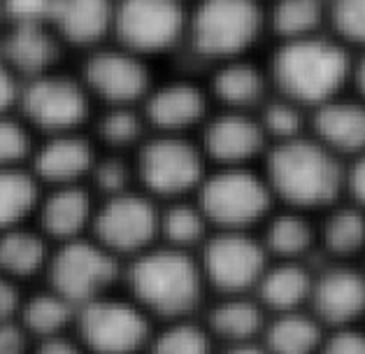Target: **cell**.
I'll use <instances>...</instances> for the list:
<instances>
[{"label":"cell","instance_id":"cell-1","mask_svg":"<svg viewBox=\"0 0 365 354\" xmlns=\"http://www.w3.org/2000/svg\"><path fill=\"white\" fill-rule=\"evenodd\" d=\"M119 287L156 324L198 315L210 298L198 252L165 243H154L123 263Z\"/></svg>","mask_w":365,"mask_h":354},{"label":"cell","instance_id":"cell-2","mask_svg":"<svg viewBox=\"0 0 365 354\" xmlns=\"http://www.w3.org/2000/svg\"><path fill=\"white\" fill-rule=\"evenodd\" d=\"M263 175L279 206L309 215L344 196V158L307 131L265 149Z\"/></svg>","mask_w":365,"mask_h":354},{"label":"cell","instance_id":"cell-3","mask_svg":"<svg viewBox=\"0 0 365 354\" xmlns=\"http://www.w3.org/2000/svg\"><path fill=\"white\" fill-rule=\"evenodd\" d=\"M351 68L354 61L342 40L312 33L305 38L282 40L268 77L279 96L312 110L342 93L344 84L351 79Z\"/></svg>","mask_w":365,"mask_h":354},{"label":"cell","instance_id":"cell-4","mask_svg":"<svg viewBox=\"0 0 365 354\" xmlns=\"http://www.w3.org/2000/svg\"><path fill=\"white\" fill-rule=\"evenodd\" d=\"M193 198L198 201L212 231H258L265 217L277 208L263 171L252 166H215L205 173Z\"/></svg>","mask_w":365,"mask_h":354},{"label":"cell","instance_id":"cell-5","mask_svg":"<svg viewBox=\"0 0 365 354\" xmlns=\"http://www.w3.org/2000/svg\"><path fill=\"white\" fill-rule=\"evenodd\" d=\"M135 182L158 203L193 196L210 161L198 140L189 133L151 131L133 152Z\"/></svg>","mask_w":365,"mask_h":354},{"label":"cell","instance_id":"cell-6","mask_svg":"<svg viewBox=\"0 0 365 354\" xmlns=\"http://www.w3.org/2000/svg\"><path fill=\"white\" fill-rule=\"evenodd\" d=\"M156 322L121 287L77 308L73 333L86 354H145Z\"/></svg>","mask_w":365,"mask_h":354},{"label":"cell","instance_id":"cell-7","mask_svg":"<svg viewBox=\"0 0 365 354\" xmlns=\"http://www.w3.org/2000/svg\"><path fill=\"white\" fill-rule=\"evenodd\" d=\"M265 26L258 0H195L186 21V40L205 59L242 56Z\"/></svg>","mask_w":365,"mask_h":354},{"label":"cell","instance_id":"cell-8","mask_svg":"<svg viewBox=\"0 0 365 354\" xmlns=\"http://www.w3.org/2000/svg\"><path fill=\"white\" fill-rule=\"evenodd\" d=\"M123 263L91 236L54 245L40 282L66 296L77 308L112 294L121 285Z\"/></svg>","mask_w":365,"mask_h":354},{"label":"cell","instance_id":"cell-9","mask_svg":"<svg viewBox=\"0 0 365 354\" xmlns=\"http://www.w3.org/2000/svg\"><path fill=\"white\" fill-rule=\"evenodd\" d=\"M16 112L40 136L77 131L84 128V123L91 119L93 98L82 77L61 73L54 68L24 79Z\"/></svg>","mask_w":365,"mask_h":354},{"label":"cell","instance_id":"cell-10","mask_svg":"<svg viewBox=\"0 0 365 354\" xmlns=\"http://www.w3.org/2000/svg\"><path fill=\"white\" fill-rule=\"evenodd\" d=\"M205 285L212 296L252 294L268 268L270 256L258 231H230L217 228L198 250Z\"/></svg>","mask_w":365,"mask_h":354},{"label":"cell","instance_id":"cell-11","mask_svg":"<svg viewBox=\"0 0 365 354\" xmlns=\"http://www.w3.org/2000/svg\"><path fill=\"white\" fill-rule=\"evenodd\" d=\"M88 236L126 263L158 243V201L140 187L98 198Z\"/></svg>","mask_w":365,"mask_h":354},{"label":"cell","instance_id":"cell-12","mask_svg":"<svg viewBox=\"0 0 365 354\" xmlns=\"http://www.w3.org/2000/svg\"><path fill=\"white\" fill-rule=\"evenodd\" d=\"M184 0H117L112 40L140 56H156L186 38Z\"/></svg>","mask_w":365,"mask_h":354},{"label":"cell","instance_id":"cell-13","mask_svg":"<svg viewBox=\"0 0 365 354\" xmlns=\"http://www.w3.org/2000/svg\"><path fill=\"white\" fill-rule=\"evenodd\" d=\"M79 77L101 105H142L154 84L149 59L114 40L88 49Z\"/></svg>","mask_w":365,"mask_h":354},{"label":"cell","instance_id":"cell-14","mask_svg":"<svg viewBox=\"0 0 365 354\" xmlns=\"http://www.w3.org/2000/svg\"><path fill=\"white\" fill-rule=\"evenodd\" d=\"M309 313L328 331L365 324V270L359 261H328L314 273Z\"/></svg>","mask_w":365,"mask_h":354},{"label":"cell","instance_id":"cell-15","mask_svg":"<svg viewBox=\"0 0 365 354\" xmlns=\"http://www.w3.org/2000/svg\"><path fill=\"white\" fill-rule=\"evenodd\" d=\"M98 152H101L98 143L93 136L84 133V128L47 133L40 140H35L29 168L42 187L88 184V175H91Z\"/></svg>","mask_w":365,"mask_h":354},{"label":"cell","instance_id":"cell-16","mask_svg":"<svg viewBox=\"0 0 365 354\" xmlns=\"http://www.w3.org/2000/svg\"><path fill=\"white\" fill-rule=\"evenodd\" d=\"M198 143L212 166H252L254 158L268 149V136L256 114L224 108L207 114Z\"/></svg>","mask_w":365,"mask_h":354},{"label":"cell","instance_id":"cell-17","mask_svg":"<svg viewBox=\"0 0 365 354\" xmlns=\"http://www.w3.org/2000/svg\"><path fill=\"white\" fill-rule=\"evenodd\" d=\"M210 91L193 79H165L154 82L142 101V112L151 131L165 133H189L200 128L207 119Z\"/></svg>","mask_w":365,"mask_h":354},{"label":"cell","instance_id":"cell-18","mask_svg":"<svg viewBox=\"0 0 365 354\" xmlns=\"http://www.w3.org/2000/svg\"><path fill=\"white\" fill-rule=\"evenodd\" d=\"M98 196L88 184H61L42 187V196L35 210L33 224L51 243H68L88 236Z\"/></svg>","mask_w":365,"mask_h":354},{"label":"cell","instance_id":"cell-19","mask_svg":"<svg viewBox=\"0 0 365 354\" xmlns=\"http://www.w3.org/2000/svg\"><path fill=\"white\" fill-rule=\"evenodd\" d=\"M63 42L47 21L3 24L0 29V56L24 79L54 70Z\"/></svg>","mask_w":365,"mask_h":354},{"label":"cell","instance_id":"cell-20","mask_svg":"<svg viewBox=\"0 0 365 354\" xmlns=\"http://www.w3.org/2000/svg\"><path fill=\"white\" fill-rule=\"evenodd\" d=\"M312 136L333 149L337 156H356L365 149V101L346 98L337 93L335 98L312 108L309 117Z\"/></svg>","mask_w":365,"mask_h":354},{"label":"cell","instance_id":"cell-21","mask_svg":"<svg viewBox=\"0 0 365 354\" xmlns=\"http://www.w3.org/2000/svg\"><path fill=\"white\" fill-rule=\"evenodd\" d=\"M117 0H51L49 26L63 44L91 49L112 38Z\"/></svg>","mask_w":365,"mask_h":354},{"label":"cell","instance_id":"cell-22","mask_svg":"<svg viewBox=\"0 0 365 354\" xmlns=\"http://www.w3.org/2000/svg\"><path fill=\"white\" fill-rule=\"evenodd\" d=\"M200 317L207 331L219 345L256 340L263 335L268 313L252 294L242 296H212L202 305Z\"/></svg>","mask_w":365,"mask_h":354},{"label":"cell","instance_id":"cell-23","mask_svg":"<svg viewBox=\"0 0 365 354\" xmlns=\"http://www.w3.org/2000/svg\"><path fill=\"white\" fill-rule=\"evenodd\" d=\"M317 268L309 261H277L270 259L254 289L258 303L268 315L309 310L312 285Z\"/></svg>","mask_w":365,"mask_h":354},{"label":"cell","instance_id":"cell-24","mask_svg":"<svg viewBox=\"0 0 365 354\" xmlns=\"http://www.w3.org/2000/svg\"><path fill=\"white\" fill-rule=\"evenodd\" d=\"M258 238L270 259L277 261H309L319 250L317 224L309 212L279 206L274 208L261 226Z\"/></svg>","mask_w":365,"mask_h":354},{"label":"cell","instance_id":"cell-25","mask_svg":"<svg viewBox=\"0 0 365 354\" xmlns=\"http://www.w3.org/2000/svg\"><path fill=\"white\" fill-rule=\"evenodd\" d=\"M54 243L38 226L19 224L0 231V273L24 287H33L47 270Z\"/></svg>","mask_w":365,"mask_h":354},{"label":"cell","instance_id":"cell-26","mask_svg":"<svg viewBox=\"0 0 365 354\" xmlns=\"http://www.w3.org/2000/svg\"><path fill=\"white\" fill-rule=\"evenodd\" d=\"M319 252L328 261H361L365 254V208L349 198L337 201L322 212L317 224Z\"/></svg>","mask_w":365,"mask_h":354},{"label":"cell","instance_id":"cell-27","mask_svg":"<svg viewBox=\"0 0 365 354\" xmlns=\"http://www.w3.org/2000/svg\"><path fill=\"white\" fill-rule=\"evenodd\" d=\"M268 79V73H263L256 64L235 56L219 61L207 91L228 110H252L265 101Z\"/></svg>","mask_w":365,"mask_h":354},{"label":"cell","instance_id":"cell-28","mask_svg":"<svg viewBox=\"0 0 365 354\" xmlns=\"http://www.w3.org/2000/svg\"><path fill=\"white\" fill-rule=\"evenodd\" d=\"M77 305L70 303L66 296L47 287L44 282H38L26 289L16 320L31 333L33 340L49 338V335L70 333L75 326Z\"/></svg>","mask_w":365,"mask_h":354},{"label":"cell","instance_id":"cell-29","mask_svg":"<svg viewBox=\"0 0 365 354\" xmlns=\"http://www.w3.org/2000/svg\"><path fill=\"white\" fill-rule=\"evenodd\" d=\"M328 329L309 310L268 315L263 343L270 354H319Z\"/></svg>","mask_w":365,"mask_h":354},{"label":"cell","instance_id":"cell-30","mask_svg":"<svg viewBox=\"0 0 365 354\" xmlns=\"http://www.w3.org/2000/svg\"><path fill=\"white\" fill-rule=\"evenodd\" d=\"M149 133L142 105H101L93 117V140L112 152L133 154Z\"/></svg>","mask_w":365,"mask_h":354},{"label":"cell","instance_id":"cell-31","mask_svg":"<svg viewBox=\"0 0 365 354\" xmlns=\"http://www.w3.org/2000/svg\"><path fill=\"white\" fill-rule=\"evenodd\" d=\"M42 196V184L29 166L0 168V231L29 224Z\"/></svg>","mask_w":365,"mask_h":354},{"label":"cell","instance_id":"cell-32","mask_svg":"<svg viewBox=\"0 0 365 354\" xmlns=\"http://www.w3.org/2000/svg\"><path fill=\"white\" fill-rule=\"evenodd\" d=\"M145 354H217V343L198 313L156 324Z\"/></svg>","mask_w":365,"mask_h":354},{"label":"cell","instance_id":"cell-33","mask_svg":"<svg viewBox=\"0 0 365 354\" xmlns=\"http://www.w3.org/2000/svg\"><path fill=\"white\" fill-rule=\"evenodd\" d=\"M324 21V0H274L270 12H265V24L279 35V40L305 38V35L319 33Z\"/></svg>","mask_w":365,"mask_h":354},{"label":"cell","instance_id":"cell-34","mask_svg":"<svg viewBox=\"0 0 365 354\" xmlns=\"http://www.w3.org/2000/svg\"><path fill=\"white\" fill-rule=\"evenodd\" d=\"M258 121L268 136V143H279V140L296 138L300 133H305L307 126V114L305 108L296 101L287 98V96H277V98H265L258 110Z\"/></svg>","mask_w":365,"mask_h":354},{"label":"cell","instance_id":"cell-35","mask_svg":"<svg viewBox=\"0 0 365 354\" xmlns=\"http://www.w3.org/2000/svg\"><path fill=\"white\" fill-rule=\"evenodd\" d=\"M35 147V131L16 110L0 112V168L29 166Z\"/></svg>","mask_w":365,"mask_h":354},{"label":"cell","instance_id":"cell-36","mask_svg":"<svg viewBox=\"0 0 365 354\" xmlns=\"http://www.w3.org/2000/svg\"><path fill=\"white\" fill-rule=\"evenodd\" d=\"M326 16L337 40L365 47V0H331L326 5Z\"/></svg>","mask_w":365,"mask_h":354},{"label":"cell","instance_id":"cell-37","mask_svg":"<svg viewBox=\"0 0 365 354\" xmlns=\"http://www.w3.org/2000/svg\"><path fill=\"white\" fill-rule=\"evenodd\" d=\"M319 354H365V324L328 331Z\"/></svg>","mask_w":365,"mask_h":354},{"label":"cell","instance_id":"cell-38","mask_svg":"<svg viewBox=\"0 0 365 354\" xmlns=\"http://www.w3.org/2000/svg\"><path fill=\"white\" fill-rule=\"evenodd\" d=\"M31 333L24 329L16 317L0 322V354H31Z\"/></svg>","mask_w":365,"mask_h":354},{"label":"cell","instance_id":"cell-39","mask_svg":"<svg viewBox=\"0 0 365 354\" xmlns=\"http://www.w3.org/2000/svg\"><path fill=\"white\" fill-rule=\"evenodd\" d=\"M344 196L365 208V149L344 163Z\"/></svg>","mask_w":365,"mask_h":354},{"label":"cell","instance_id":"cell-40","mask_svg":"<svg viewBox=\"0 0 365 354\" xmlns=\"http://www.w3.org/2000/svg\"><path fill=\"white\" fill-rule=\"evenodd\" d=\"M26 289L29 287H24L19 282H14L12 278H7L0 273V322L14 320V317L19 315Z\"/></svg>","mask_w":365,"mask_h":354},{"label":"cell","instance_id":"cell-41","mask_svg":"<svg viewBox=\"0 0 365 354\" xmlns=\"http://www.w3.org/2000/svg\"><path fill=\"white\" fill-rule=\"evenodd\" d=\"M31 354H86V350L82 348V343L77 340V335L70 331V333L33 340Z\"/></svg>","mask_w":365,"mask_h":354},{"label":"cell","instance_id":"cell-42","mask_svg":"<svg viewBox=\"0 0 365 354\" xmlns=\"http://www.w3.org/2000/svg\"><path fill=\"white\" fill-rule=\"evenodd\" d=\"M19 91H21V77L0 56V112L16 110Z\"/></svg>","mask_w":365,"mask_h":354},{"label":"cell","instance_id":"cell-43","mask_svg":"<svg viewBox=\"0 0 365 354\" xmlns=\"http://www.w3.org/2000/svg\"><path fill=\"white\" fill-rule=\"evenodd\" d=\"M351 79L356 84V91H359V96L365 101V47H363L361 59L356 61L354 68H351Z\"/></svg>","mask_w":365,"mask_h":354},{"label":"cell","instance_id":"cell-44","mask_svg":"<svg viewBox=\"0 0 365 354\" xmlns=\"http://www.w3.org/2000/svg\"><path fill=\"white\" fill-rule=\"evenodd\" d=\"M0 29H3V14H0Z\"/></svg>","mask_w":365,"mask_h":354}]
</instances>
